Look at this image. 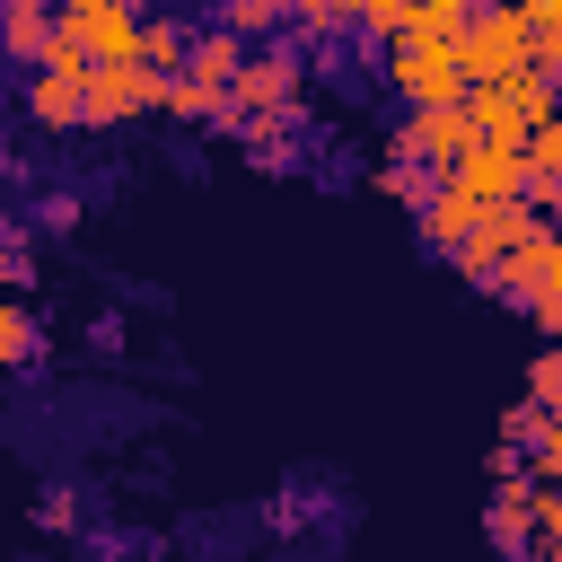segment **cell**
Instances as JSON below:
<instances>
[{
    "mask_svg": "<svg viewBox=\"0 0 562 562\" xmlns=\"http://www.w3.org/2000/svg\"><path fill=\"white\" fill-rule=\"evenodd\" d=\"M518 395H527V404H536V413H553V422H562V342H553V351H536V360H527V386H518Z\"/></svg>",
    "mask_w": 562,
    "mask_h": 562,
    "instance_id": "obj_18",
    "label": "cell"
},
{
    "mask_svg": "<svg viewBox=\"0 0 562 562\" xmlns=\"http://www.w3.org/2000/svg\"><path fill=\"white\" fill-rule=\"evenodd\" d=\"M26 123L35 132H53V140H70V132H88V53H53L44 70H26Z\"/></svg>",
    "mask_w": 562,
    "mask_h": 562,
    "instance_id": "obj_7",
    "label": "cell"
},
{
    "mask_svg": "<svg viewBox=\"0 0 562 562\" xmlns=\"http://www.w3.org/2000/svg\"><path fill=\"white\" fill-rule=\"evenodd\" d=\"M290 26H299V35H342V26H351V9H342V0H299V18H290Z\"/></svg>",
    "mask_w": 562,
    "mask_h": 562,
    "instance_id": "obj_21",
    "label": "cell"
},
{
    "mask_svg": "<svg viewBox=\"0 0 562 562\" xmlns=\"http://www.w3.org/2000/svg\"><path fill=\"white\" fill-rule=\"evenodd\" d=\"M140 35H149L140 0H70L61 9V44L88 61H140Z\"/></svg>",
    "mask_w": 562,
    "mask_h": 562,
    "instance_id": "obj_8",
    "label": "cell"
},
{
    "mask_svg": "<svg viewBox=\"0 0 562 562\" xmlns=\"http://www.w3.org/2000/svg\"><path fill=\"white\" fill-rule=\"evenodd\" d=\"M474 123H483V140H536L553 114H562V88L544 79V70H518V79H474Z\"/></svg>",
    "mask_w": 562,
    "mask_h": 562,
    "instance_id": "obj_5",
    "label": "cell"
},
{
    "mask_svg": "<svg viewBox=\"0 0 562 562\" xmlns=\"http://www.w3.org/2000/svg\"><path fill=\"white\" fill-rule=\"evenodd\" d=\"M290 18H299V0H220V9H211V26H228V35H246V44H281Z\"/></svg>",
    "mask_w": 562,
    "mask_h": 562,
    "instance_id": "obj_15",
    "label": "cell"
},
{
    "mask_svg": "<svg viewBox=\"0 0 562 562\" xmlns=\"http://www.w3.org/2000/svg\"><path fill=\"white\" fill-rule=\"evenodd\" d=\"M527 202L536 211H562V114L527 140Z\"/></svg>",
    "mask_w": 562,
    "mask_h": 562,
    "instance_id": "obj_16",
    "label": "cell"
},
{
    "mask_svg": "<svg viewBox=\"0 0 562 562\" xmlns=\"http://www.w3.org/2000/svg\"><path fill=\"white\" fill-rule=\"evenodd\" d=\"M61 9H70V0H61Z\"/></svg>",
    "mask_w": 562,
    "mask_h": 562,
    "instance_id": "obj_24",
    "label": "cell"
},
{
    "mask_svg": "<svg viewBox=\"0 0 562 562\" xmlns=\"http://www.w3.org/2000/svg\"><path fill=\"white\" fill-rule=\"evenodd\" d=\"M246 35H228V26H202L193 35V61L167 79V114L176 123H237V79H246Z\"/></svg>",
    "mask_w": 562,
    "mask_h": 562,
    "instance_id": "obj_2",
    "label": "cell"
},
{
    "mask_svg": "<svg viewBox=\"0 0 562 562\" xmlns=\"http://www.w3.org/2000/svg\"><path fill=\"white\" fill-rule=\"evenodd\" d=\"M509 9H518L536 35H562V0H509Z\"/></svg>",
    "mask_w": 562,
    "mask_h": 562,
    "instance_id": "obj_22",
    "label": "cell"
},
{
    "mask_svg": "<svg viewBox=\"0 0 562 562\" xmlns=\"http://www.w3.org/2000/svg\"><path fill=\"white\" fill-rule=\"evenodd\" d=\"M474 18H483V0H413L404 35H413V44H465ZM404 35H395V44H404Z\"/></svg>",
    "mask_w": 562,
    "mask_h": 562,
    "instance_id": "obj_14",
    "label": "cell"
},
{
    "mask_svg": "<svg viewBox=\"0 0 562 562\" xmlns=\"http://www.w3.org/2000/svg\"><path fill=\"white\" fill-rule=\"evenodd\" d=\"M536 562H562V536H544V544H536Z\"/></svg>",
    "mask_w": 562,
    "mask_h": 562,
    "instance_id": "obj_23",
    "label": "cell"
},
{
    "mask_svg": "<svg viewBox=\"0 0 562 562\" xmlns=\"http://www.w3.org/2000/svg\"><path fill=\"white\" fill-rule=\"evenodd\" d=\"M474 140H483L474 105H404V123L386 132V158H395V167H413V176H448Z\"/></svg>",
    "mask_w": 562,
    "mask_h": 562,
    "instance_id": "obj_4",
    "label": "cell"
},
{
    "mask_svg": "<svg viewBox=\"0 0 562 562\" xmlns=\"http://www.w3.org/2000/svg\"><path fill=\"white\" fill-rule=\"evenodd\" d=\"M140 114H167V79L140 61H88V132H114Z\"/></svg>",
    "mask_w": 562,
    "mask_h": 562,
    "instance_id": "obj_9",
    "label": "cell"
},
{
    "mask_svg": "<svg viewBox=\"0 0 562 562\" xmlns=\"http://www.w3.org/2000/svg\"><path fill=\"white\" fill-rule=\"evenodd\" d=\"M0 360H9V369H26V360H35V307H26V299H9V307H0Z\"/></svg>",
    "mask_w": 562,
    "mask_h": 562,
    "instance_id": "obj_19",
    "label": "cell"
},
{
    "mask_svg": "<svg viewBox=\"0 0 562 562\" xmlns=\"http://www.w3.org/2000/svg\"><path fill=\"white\" fill-rule=\"evenodd\" d=\"M448 193H465L474 211H501V202H527V149L518 140H474L448 176H439Z\"/></svg>",
    "mask_w": 562,
    "mask_h": 562,
    "instance_id": "obj_10",
    "label": "cell"
},
{
    "mask_svg": "<svg viewBox=\"0 0 562 562\" xmlns=\"http://www.w3.org/2000/svg\"><path fill=\"white\" fill-rule=\"evenodd\" d=\"M553 246V220L536 211V202H501V211H483L465 237H457V272L474 281V290H501V299H518V281L536 272V255Z\"/></svg>",
    "mask_w": 562,
    "mask_h": 562,
    "instance_id": "obj_1",
    "label": "cell"
},
{
    "mask_svg": "<svg viewBox=\"0 0 562 562\" xmlns=\"http://www.w3.org/2000/svg\"><path fill=\"white\" fill-rule=\"evenodd\" d=\"M184 61H193V26H176V18H149V35H140V70L176 79Z\"/></svg>",
    "mask_w": 562,
    "mask_h": 562,
    "instance_id": "obj_17",
    "label": "cell"
},
{
    "mask_svg": "<svg viewBox=\"0 0 562 562\" xmlns=\"http://www.w3.org/2000/svg\"><path fill=\"white\" fill-rule=\"evenodd\" d=\"M299 97H307V53L290 35L281 44H255L246 53V79H237V132L272 149V132L299 114Z\"/></svg>",
    "mask_w": 562,
    "mask_h": 562,
    "instance_id": "obj_3",
    "label": "cell"
},
{
    "mask_svg": "<svg viewBox=\"0 0 562 562\" xmlns=\"http://www.w3.org/2000/svg\"><path fill=\"white\" fill-rule=\"evenodd\" d=\"M342 9H351V26H369V35H386V44H395L404 18H413V0H342Z\"/></svg>",
    "mask_w": 562,
    "mask_h": 562,
    "instance_id": "obj_20",
    "label": "cell"
},
{
    "mask_svg": "<svg viewBox=\"0 0 562 562\" xmlns=\"http://www.w3.org/2000/svg\"><path fill=\"white\" fill-rule=\"evenodd\" d=\"M518 307H527V325H536L544 342H562V228H553V246L536 255V272L518 281Z\"/></svg>",
    "mask_w": 562,
    "mask_h": 562,
    "instance_id": "obj_13",
    "label": "cell"
},
{
    "mask_svg": "<svg viewBox=\"0 0 562 562\" xmlns=\"http://www.w3.org/2000/svg\"><path fill=\"white\" fill-rule=\"evenodd\" d=\"M536 26L509 9V0H483V18H474V35H465V61H474V79H518V70H536Z\"/></svg>",
    "mask_w": 562,
    "mask_h": 562,
    "instance_id": "obj_11",
    "label": "cell"
},
{
    "mask_svg": "<svg viewBox=\"0 0 562 562\" xmlns=\"http://www.w3.org/2000/svg\"><path fill=\"white\" fill-rule=\"evenodd\" d=\"M0 44H9V61H18V70H44V61L61 53V0H9Z\"/></svg>",
    "mask_w": 562,
    "mask_h": 562,
    "instance_id": "obj_12",
    "label": "cell"
},
{
    "mask_svg": "<svg viewBox=\"0 0 562 562\" xmlns=\"http://www.w3.org/2000/svg\"><path fill=\"white\" fill-rule=\"evenodd\" d=\"M386 88L404 97V105H465L474 97V61H465V44H386Z\"/></svg>",
    "mask_w": 562,
    "mask_h": 562,
    "instance_id": "obj_6",
    "label": "cell"
}]
</instances>
